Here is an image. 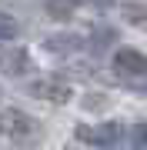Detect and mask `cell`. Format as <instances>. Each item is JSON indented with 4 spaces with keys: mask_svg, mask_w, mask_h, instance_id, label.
<instances>
[{
    "mask_svg": "<svg viewBox=\"0 0 147 150\" xmlns=\"http://www.w3.org/2000/svg\"><path fill=\"white\" fill-rule=\"evenodd\" d=\"M124 127L120 123H97V127H87V123H80L77 127V140H84L87 147H100V150H110V147H117L120 140H124Z\"/></svg>",
    "mask_w": 147,
    "mask_h": 150,
    "instance_id": "cell-1",
    "label": "cell"
},
{
    "mask_svg": "<svg viewBox=\"0 0 147 150\" xmlns=\"http://www.w3.org/2000/svg\"><path fill=\"white\" fill-rule=\"evenodd\" d=\"M0 134L20 144V140H33L40 134V127H37V120L27 117L23 110H4L0 113Z\"/></svg>",
    "mask_w": 147,
    "mask_h": 150,
    "instance_id": "cell-2",
    "label": "cell"
},
{
    "mask_svg": "<svg viewBox=\"0 0 147 150\" xmlns=\"http://www.w3.org/2000/svg\"><path fill=\"white\" fill-rule=\"evenodd\" d=\"M27 90L33 97H40V100H50V103H67L74 97L70 90V83H64V80H57V77H37Z\"/></svg>",
    "mask_w": 147,
    "mask_h": 150,
    "instance_id": "cell-3",
    "label": "cell"
},
{
    "mask_svg": "<svg viewBox=\"0 0 147 150\" xmlns=\"http://www.w3.org/2000/svg\"><path fill=\"white\" fill-rule=\"evenodd\" d=\"M114 70L124 77H141V74H147V54H141L134 47H120L114 54Z\"/></svg>",
    "mask_w": 147,
    "mask_h": 150,
    "instance_id": "cell-4",
    "label": "cell"
},
{
    "mask_svg": "<svg viewBox=\"0 0 147 150\" xmlns=\"http://www.w3.org/2000/svg\"><path fill=\"white\" fill-rule=\"evenodd\" d=\"M80 47H84V37H77V33H54L44 40V50H50V54H74Z\"/></svg>",
    "mask_w": 147,
    "mask_h": 150,
    "instance_id": "cell-5",
    "label": "cell"
},
{
    "mask_svg": "<svg viewBox=\"0 0 147 150\" xmlns=\"http://www.w3.org/2000/svg\"><path fill=\"white\" fill-rule=\"evenodd\" d=\"M27 67H30V60H27V50H4V54H0V70H4L7 77H17V74H23Z\"/></svg>",
    "mask_w": 147,
    "mask_h": 150,
    "instance_id": "cell-6",
    "label": "cell"
},
{
    "mask_svg": "<svg viewBox=\"0 0 147 150\" xmlns=\"http://www.w3.org/2000/svg\"><path fill=\"white\" fill-rule=\"evenodd\" d=\"M17 33H20V23L10 13H0V40H13Z\"/></svg>",
    "mask_w": 147,
    "mask_h": 150,
    "instance_id": "cell-7",
    "label": "cell"
},
{
    "mask_svg": "<svg viewBox=\"0 0 147 150\" xmlns=\"http://www.w3.org/2000/svg\"><path fill=\"white\" fill-rule=\"evenodd\" d=\"M131 147L134 150H144L147 147V123H137V127L131 130Z\"/></svg>",
    "mask_w": 147,
    "mask_h": 150,
    "instance_id": "cell-8",
    "label": "cell"
},
{
    "mask_svg": "<svg viewBox=\"0 0 147 150\" xmlns=\"http://www.w3.org/2000/svg\"><path fill=\"white\" fill-rule=\"evenodd\" d=\"M70 10H74L70 0H50V13L54 17H70Z\"/></svg>",
    "mask_w": 147,
    "mask_h": 150,
    "instance_id": "cell-9",
    "label": "cell"
},
{
    "mask_svg": "<svg viewBox=\"0 0 147 150\" xmlns=\"http://www.w3.org/2000/svg\"><path fill=\"white\" fill-rule=\"evenodd\" d=\"M87 4H94V7H100V10H107V7H114V0H87Z\"/></svg>",
    "mask_w": 147,
    "mask_h": 150,
    "instance_id": "cell-10",
    "label": "cell"
}]
</instances>
